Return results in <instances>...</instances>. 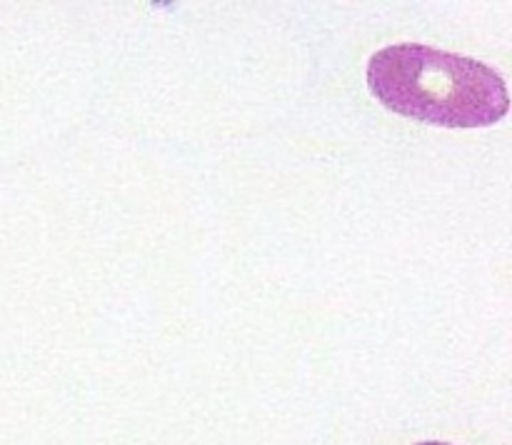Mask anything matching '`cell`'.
Returning a JSON list of instances; mask_svg holds the SVG:
<instances>
[{"instance_id": "obj_2", "label": "cell", "mask_w": 512, "mask_h": 445, "mask_svg": "<svg viewBox=\"0 0 512 445\" xmlns=\"http://www.w3.org/2000/svg\"><path fill=\"white\" fill-rule=\"evenodd\" d=\"M415 445H450V443H440V440H425V443H415Z\"/></svg>"}, {"instance_id": "obj_1", "label": "cell", "mask_w": 512, "mask_h": 445, "mask_svg": "<svg viewBox=\"0 0 512 445\" xmlns=\"http://www.w3.org/2000/svg\"><path fill=\"white\" fill-rule=\"evenodd\" d=\"M368 85L393 113L443 128H485L510 108L508 85L498 70L420 43L385 45L373 53Z\"/></svg>"}]
</instances>
